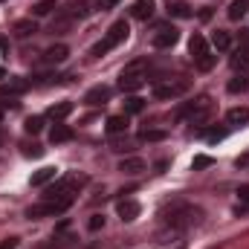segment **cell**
<instances>
[{"instance_id": "obj_1", "label": "cell", "mask_w": 249, "mask_h": 249, "mask_svg": "<svg viewBox=\"0 0 249 249\" xmlns=\"http://www.w3.org/2000/svg\"><path fill=\"white\" fill-rule=\"evenodd\" d=\"M203 209L200 206H191V203H174L171 206V212H168V217H165V223H168V229H174V232H188V229H194V226H200L203 223Z\"/></svg>"}, {"instance_id": "obj_2", "label": "cell", "mask_w": 249, "mask_h": 249, "mask_svg": "<svg viewBox=\"0 0 249 249\" xmlns=\"http://www.w3.org/2000/svg\"><path fill=\"white\" fill-rule=\"evenodd\" d=\"M214 110H217L214 99H212L209 93H203V96H197L194 102H186L183 107H177L174 119H188L191 124H209L212 116H214Z\"/></svg>"}, {"instance_id": "obj_3", "label": "cell", "mask_w": 249, "mask_h": 249, "mask_svg": "<svg viewBox=\"0 0 249 249\" xmlns=\"http://www.w3.org/2000/svg\"><path fill=\"white\" fill-rule=\"evenodd\" d=\"M127 32H130V26H127V20H116L107 32H105V38L90 50V55L93 58H102V55H107L110 50H116L119 44H124L127 41Z\"/></svg>"}, {"instance_id": "obj_4", "label": "cell", "mask_w": 249, "mask_h": 249, "mask_svg": "<svg viewBox=\"0 0 249 249\" xmlns=\"http://www.w3.org/2000/svg\"><path fill=\"white\" fill-rule=\"evenodd\" d=\"M188 53H191L194 67H197L200 72H209V70L217 64V55L209 50V41H206L200 32H194V35H191V41H188Z\"/></svg>"}, {"instance_id": "obj_5", "label": "cell", "mask_w": 249, "mask_h": 249, "mask_svg": "<svg viewBox=\"0 0 249 249\" xmlns=\"http://www.w3.org/2000/svg\"><path fill=\"white\" fill-rule=\"evenodd\" d=\"M145 81H148L145 61L136 58V61H130L122 70V75H119V90H122V93H136L139 87H145Z\"/></svg>"}, {"instance_id": "obj_6", "label": "cell", "mask_w": 249, "mask_h": 249, "mask_svg": "<svg viewBox=\"0 0 249 249\" xmlns=\"http://www.w3.org/2000/svg\"><path fill=\"white\" fill-rule=\"evenodd\" d=\"M191 90V81L188 78H165V81H157L154 84V96L162 99V102H174L180 96H186Z\"/></svg>"}, {"instance_id": "obj_7", "label": "cell", "mask_w": 249, "mask_h": 249, "mask_svg": "<svg viewBox=\"0 0 249 249\" xmlns=\"http://www.w3.org/2000/svg\"><path fill=\"white\" fill-rule=\"evenodd\" d=\"M70 209V203H53V200H44L38 206H29L26 209V217L29 220H44V217H55V214H64Z\"/></svg>"}, {"instance_id": "obj_8", "label": "cell", "mask_w": 249, "mask_h": 249, "mask_svg": "<svg viewBox=\"0 0 249 249\" xmlns=\"http://www.w3.org/2000/svg\"><path fill=\"white\" fill-rule=\"evenodd\" d=\"M177 41H180V32H177V26H171V23H160V26L154 29V35H151V44H154L157 50H171Z\"/></svg>"}, {"instance_id": "obj_9", "label": "cell", "mask_w": 249, "mask_h": 249, "mask_svg": "<svg viewBox=\"0 0 249 249\" xmlns=\"http://www.w3.org/2000/svg\"><path fill=\"white\" fill-rule=\"evenodd\" d=\"M232 67L235 70H249V29H241V47L235 50V55H232Z\"/></svg>"}, {"instance_id": "obj_10", "label": "cell", "mask_w": 249, "mask_h": 249, "mask_svg": "<svg viewBox=\"0 0 249 249\" xmlns=\"http://www.w3.org/2000/svg\"><path fill=\"white\" fill-rule=\"evenodd\" d=\"M107 102H110V87H105V84L90 87V90L84 93V105H90V107H102V105H107Z\"/></svg>"}, {"instance_id": "obj_11", "label": "cell", "mask_w": 249, "mask_h": 249, "mask_svg": "<svg viewBox=\"0 0 249 249\" xmlns=\"http://www.w3.org/2000/svg\"><path fill=\"white\" fill-rule=\"evenodd\" d=\"M55 180H58V168H41V171L32 174L29 183H32L35 188H47L50 183H55Z\"/></svg>"}, {"instance_id": "obj_12", "label": "cell", "mask_w": 249, "mask_h": 249, "mask_svg": "<svg viewBox=\"0 0 249 249\" xmlns=\"http://www.w3.org/2000/svg\"><path fill=\"white\" fill-rule=\"evenodd\" d=\"M116 212H119V217H122L124 223H130V220H136L139 217V203L136 200H119V206H116Z\"/></svg>"}, {"instance_id": "obj_13", "label": "cell", "mask_w": 249, "mask_h": 249, "mask_svg": "<svg viewBox=\"0 0 249 249\" xmlns=\"http://www.w3.org/2000/svg\"><path fill=\"white\" fill-rule=\"evenodd\" d=\"M145 168H148V165H145V160H139V157H127V160L119 162V171H122V174H130V177L142 174Z\"/></svg>"}, {"instance_id": "obj_14", "label": "cell", "mask_w": 249, "mask_h": 249, "mask_svg": "<svg viewBox=\"0 0 249 249\" xmlns=\"http://www.w3.org/2000/svg\"><path fill=\"white\" fill-rule=\"evenodd\" d=\"M151 15H154V0H136L130 6V18H136V20H148Z\"/></svg>"}, {"instance_id": "obj_15", "label": "cell", "mask_w": 249, "mask_h": 249, "mask_svg": "<svg viewBox=\"0 0 249 249\" xmlns=\"http://www.w3.org/2000/svg\"><path fill=\"white\" fill-rule=\"evenodd\" d=\"M67 55H70V50L64 47V44H55V47H50L47 53H44V64H64L67 61Z\"/></svg>"}, {"instance_id": "obj_16", "label": "cell", "mask_w": 249, "mask_h": 249, "mask_svg": "<svg viewBox=\"0 0 249 249\" xmlns=\"http://www.w3.org/2000/svg\"><path fill=\"white\" fill-rule=\"evenodd\" d=\"M212 47H214L217 53H226V50H232V35H229V32H223V29L212 32Z\"/></svg>"}, {"instance_id": "obj_17", "label": "cell", "mask_w": 249, "mask_h": 249, "mask_svg": "<svg viewBox=\"0 0 249 249\" xmlns=\"http://www.w3.org/2000/svg\"><path fill=\"white\" fill-rule=\"evenodd\" d=\"M26 87H29V81H23V78H9L6 84H0V93L20 96V93H26Z\"/></svg>"}, {"instance_id": "obj_18", "label": "cell", "mask_w": 249, "mask_h": 249, "mask_svg": "<svg viewBox=\"0 0 249 249\" xmlns=\"http://www.w3.org/2000/svg\"><path fill=\"white\" fill-rule=\"evenodd\" d=\"M105 130H107V136H119L127 130V116H110L107 124H105Z\"/></svg>"}, {"instance_id": "obj_19", "label": "cell", "mask_w": 249, "mask_h": 249, "mask_svg": "<svg viewBox=\"0 0 249 249\" xmlns=\"http://www.w3.org/2000/svg\"><path fill=\"white\" fill-rule=\"evenodd\" d=\"M50 139L58 145V142H70L72 139V127L70 124H61V122H55V127L50 130Z\"/></svg>"}, {"instance_id": "obj_20", "label": "cell", "mask_w": 249, "mask_h": 249, "mask_svg": "<svg viewBox=\"0 0 249 249\" xmlns=\"http://www.w3.org/2000/svg\"><path fill=\"white\" fill-rule=\"evenodd\" d=\"M226 122L232 124V127H238V124H247V122H249V107H232V110L226 113Z\"/></svg>"}, {"instance_id": "obj_21", "label": "cell", "mask_w": 249, "mask_h": 249, "mask_svg": "<svg viewBox=\"0 0 249 249\" xmlns=\"http://www.w3.org/2000/svg\"><path fill=\"white\" fill-rule=\"evenodd\" d=\"M226 87H229V93H247L249 90V72H238Z\"/></svg>"}, {"instance_id": "obj_22", "label": "cell", "mask_w": 249, "mask_h": 249, "mask_svg": "<svg viewBox=\"0 0 249 249\" xmlns=\"http://www.w3.org/2000/svg\"><path fill=\"white\" fill-rule=\"evenodd\" d=\"M38 32V26H35V20L29 18V20H18L15 23V35L18 38H29V35H35Z\"/></svg>"}, {"instance_id": "obj_23", "label": "cell", "mask_w": 249, "mask_h": 249, "mask_svg": "<svg viewBox=\"0 0 249 249\" xmlns=\"http://www.w3.org/2000/svg\"><path fill=\"white\" fill-rule=\"evenodd\" d=\"M70 113H72V102H58V105H53V107H50V116H53L55 122L67 119Z\"/></svg>"}, {"instance_id": "obj_24", "label": "cell", "mask_w": 249, "mask_h": 249, "mask_svg": "<svg viewBox=\"0 0 249 249\" xmlns=\"http://www.w3.org/2000/svg\"><path fill=\"white\" fill-rule=\"evenodd\" d=\"M247 12H249V0H232V6H229V20H241Z\"/></svg>"}, {"instance_id": "obj_25", "label": "cell", "mask_w": 249, "mask_h": 249, "mask_svg": "<svg viewBox=\"0 0 249 249\" xmlns=\"http://www.w3.org/2000/svg\"><path fill=\"white\" fill-rule=\"evenodd\" d=\"M145 110V99H139V96H127L124 99V113H142Z\"/></svg>"}, {"instance_id": "obj_26", "label": "cell", "mask_w": 249, "mask_h": 249, "mask_svg": "<svg viewBox=\"0 0 249 249\" xmlns=\"http://www.w3.org/2000/svg\"><path fill=\"white\" fill-rule=\"evenodd\" d=\"M165 136H168V133H165V130H160V127H145V130L139 133V139H142V142H162Z\"/></svg>"}, {"instance_id": "obj_27", "label": "cell", "mask_w": 249, "mask_h": 249, "mask_svg": "<svg viewBox=\"0 0 249 249\" xmlns=\"http://www.w3.org/2000/svg\"><path fill=\"white\" fill-rule=\"evenodd\" d=\"M55 9V0H38L35 6H32V15L35 18H44V15H50Z\"/></svg>"}, {"instance_id": "obj_28", "label": "cell", "mask_w": 249, "mask_h": 249, "mask_svg": "<svg viewBox=\"0 0 249 249\" xmlns=\"http://www.w3.org/2000/svg\"><path fill=\"white\" fill-rule=\"evenodd\" d=\"M23 127H26V133H32V136H35V133H41V130H44V119H41V116H32V119H26Z\"/></svg>"}, {"instance_id": "obj_29", "label": "cell", "mask_w": 249, "mask_h": 249, "mask_svg": "<svg viewBox=\"0 0 249 249\" xmlns=\"http://www.w3.org/2000/svg\"><path fill=\"white\" fill-rule=\"evenodd\" d=\"M168 12H171L174 18H191V9H188L186 3H174V6H171Z\"/></svg>"}, {"instance_id": "obj_30", "label": "cell", "mask_w": 249, "mask_h": 249, "mask_svg": "<svg viewBox=\"0 0 249 249\" xmlns=\"http://www.w3.org/2000/svg\"><path fill=\"white\" fill-rule=\"evenodd\" d=\"M87 229H90V232H99V229H105V214H93V217L87 220Z\"/></svg>"}, {"instance_id": "obj_31", "label": "cell", "mask_w": 249, "mask_h": 249, "mask_svg": "<svg viewBox=\"0 0 249 249\" xmlns=\"http://www.w3.org/2000/svg\"><path fill=\"white\" fill-rule=\"evenodd\" d=\"M238 197H241V206H238V212L249 209V186H241V188H238Z\"/></svg>"}, {"instance_id": "obj_32", "label": "cell", "mask_w": 249, "mask_h": 249, "mask_svg": "<svg viewBox=\"0 0 249 249\" xmlns=\"http://www.w3.org/2000/svg\"><path fill=\"white\" fill-rule=\"evenodd\" d=\"M55 78H58L55 72H41V75H35L32 81H35V84H50V81H55Z\"/></svg>"}, {"instance_id": "obj_33", "label": "cell", "mask_w": 249, "mask_h": 249, "mask_svg": "<svg viewBox=\"0 0 249 249\" xmlns=\"http://www.w3.org/2000/svg\"><path fill=\"white\" fill-rule=\"evenodd\" d=\"M191 165H194V171H200V168H209V165H212V160H209V157H194V162H191Z\"/></svg>"}, {"instance_id": "obj_34", "label": "cell", "mask_w": 249, "mask_h": 249, "mask_svg": "<svg viewBox=\"0 0 249 249\" xmlns=\"http://www.w3.org/2000/svg\"><path fill=\"white\" fill-rule=\"evenodd\" d=\"M23 154H26V157H41V154H44V148H41V145H29Z\"/></svg>"}, {"instance_id": "obj_35", "label": "cell", "mask_w": 249, "mask_h": 249, "mask_svg": "<svg viewBox=\"0 0 249 249\" xmlns=\"http://www.w3.org/2000/svg\"><path fill=\"white\" fill-rule=\"evenodd\" d=\"M223 136H226V130H212V133H209V142H220Z\"/></svg>"}, {"instance_id": "obj_36", "label": "cell", "mask_w": 249, "mask_h": 249, "mask_svg": "<svg viewBox=\"0 0 249 249\" xmlns=\"http://www.w3.org/2000/svg\"><path fill=\"white\" fill-rule=\"evenodd\" d=\"M0 249H18V238H6V241L0 244Z\"/></svg>"}, {"instance_id": "obj_37", "label": "cell", "mask_w": 249, "mask_h": 249, "mask_svg": "<svg viewBox=\"0 0 249 249\" xmlns=\"http://www.w3.org/2000/svg\"><path fill=\"white\" fill-rule=\"evenodd\" d=\"M0 78H6V70H3V67H0Z\"/></svg>"}, {"instance_id": "obj_38", "label": "cell", "mask_w": 249, "mask_h": 249, "mask_svg": "<svg viewBox=\"0 0 249 249\" xmlns=\"http://www.w3.org/2000/svg\"><path fill=\"white\" fill-rule=\"evenodd\" d=\"M0 119H3V107H0Z\"/></svg>"}]
</instances>
